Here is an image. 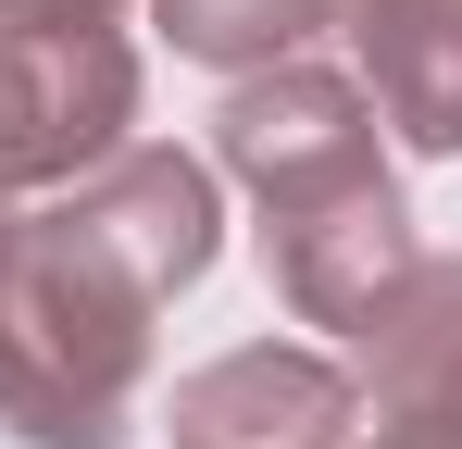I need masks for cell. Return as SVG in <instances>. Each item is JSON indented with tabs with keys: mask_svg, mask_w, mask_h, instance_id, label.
<instances>
[{
	"mask_svg": "<svg viewBox=\"0 0 462 449\" xmlns=\"http://www.w3.org/2000/svg\"><path fill=\"white\" fill-rule=\"evenodd\" d=\"M350 350H363V399H375V412L412 399V387H438V374L462 362V250H425V262L363 312Z\"/></svg>",
	"mask_w": 462,
	"mask_h": 449,
	"instance_id": "cell-6",
	"label": "cell"
},
{
	"mask_svg": "<svg viewBox=\"0 0 462 449\" xmlns=\"http://www.w3.org/2000/svg\"><path fill=\"white\" fill-rule=\"evenodd\" d=\"M363 449H462V362L438 387H412V399H387L375 425H363Z\"/></svg>",
	"mask_w": 462,
	"mask_h": 449,
	"instance_id": "cell-8",
	"label": "cell"
},
{
	"mask_svg": "<svg viewBox=\"0 0 462 449\" xmlns=\"http://www.w3.org/2000/svg\"><path fill=\"white\" fill-rule=\"evenodd\" d=\"M226 250V200L188 150L125 138L100 175L0 224V437L125 449L151 387V312L200 288Z\"/></svg>",
	"mask_w": 462,
	"mask_h": 449,
	"instance_id": "cell-1",
	"label": "cell"
},
{
	"mask_svg": "<svg viewBox=\"0 0 462 449\" xmlns=\"http://www.w3.org/2000/svg\"><path fill=\"white\" fill-rule=\"evenodd\" d=\"M363 13H375V0H325V25H363Z\"/></svg>",
	"mask_w": 462,
	"mask_h": 449,
	"instance_id": "cell-10",
	"label": "cell"
},
{
	"mask_svg": "<svg viewBox=\"0 0 462 449\" xmlns=\"http://www.w3.org/2000/svg\"><path fill=\"white\" fill-rule=\"evenodd\" d=\"M125 138H138V50L113 25H76V38L0 25V200L76 188Z\"/></svg>",
	"mask_w": 462,
	"mask_h": 449,
	"instance_id": "cell-3",
	"label": "cell"
},
{
	"mask_svg": "<svg viewBox=\"0 0 462 449\" xmlns=\"http://www.w3.org/2000/svg\"><path fill=\"white\" fill-rule=\"evenodd\" d=\"M162 38L188 50V63H226V75H263L288 63L312 25H325V0H151Z\"/></svg>",
	"mask_w": 462,
	"mask_h": 449,
	"instance_id": "cell-7",
	"label": "cell"
},
{
	"mask_svg": "<svg viewBox=\"0 0 462 449\" xmlns=\"http://www.w3.org/2000/svg\"><path fill=\"white\" fill-rule=\"evenodd\" d=\"M0 224H13V200H0Z\"/></svg>",
	"mask_w": 462,
	"mask_h": 449,
	"instance_id": "cell-11",
	"label": "cell"
},
{
	"mask_svg": "<svg viewBox=\"0 0 462 449\" xmlns=\"http://www.w3.org/2000/svg\"><path fill=\"white\" fill-rule=\"evenodd\" d=\"M363 100L400 150L450 162L462 150V0H375L363 25Z\"/></svg>",
	"mask_w": 462,
	"mask_h": 449,
	"instance_id": "cell-5",
	"label": "cell"
},
{
	"mask_svg": "<svg viewBox=\"0 0 462 449\" xmlns=\"http://www.w3.org/2000/svg\"><path fill=\"white\" fill-rule=\"evenodd\" d=\"M125 0H0V25H25V38H76V25H113Z\"/></svg>",
	"mask_w": 462,
	"mask_h": 449,
	"instance_id": "cell-9",
	"label": "cell"
},
{
	"mask_svg": "<svg viewBox=\"0 0 462 449\" xmlns=\"http://www.w3.org/2000/svg\"><path fill=\"white\" fill-rule=\"evenodd\" d=\"M213 150H226L237 188H250L275 299L300 325L363 337V312L425 262V237L400 213V175H387V150H375V100L337 63H300L288 50V63L237 75L226 113H213Z\"/></svg>",
	"mask_w": 462,
	"mask_h": 449,
	"instance_id": "cell-2",
	"label": "cell"
},
{
	"mask_svg": "<svg viewBox=\"0 0 462 449\" xmlns=\"http://www.w3.org/2000/svg\"><path fill=\"white\" fill-rule=\"evenodd\" d=\"M162 425H175V449H363L375 399H363V374L250 337L226 362L175 374V412H162Z\"/></svg>",
	"mask_w": 462,
	"mask_h": 449,
	"instance_id": "cell-4",
	"label": "cell"
}]
</instances>
